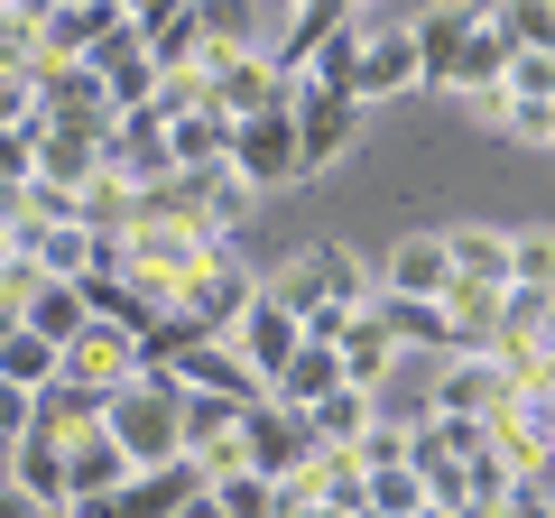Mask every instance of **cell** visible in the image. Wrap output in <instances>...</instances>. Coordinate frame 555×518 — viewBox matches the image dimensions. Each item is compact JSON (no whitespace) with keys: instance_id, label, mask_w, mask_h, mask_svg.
Returning a JSON list of instances; mask_svg holds the SVG:
<instances>
[{"instance_id":"cell-1","label":"cell","mask_w":555,"mask_h":518,"mask_svg":"<svg viewBox=\"0 0 555 518\" xmlns=\"http://www.w3.org/2000/svg\"><path fill=\"white\" fill-rule=\"evenodd\" d=\"M269 297L306 324V342H334V324H352L361 306L379 297V287H371V269H361L352 250H306L297 269H287V279L269 287Z\"/></svg>"},{"instance_id":"cell-2","label":"cell","mask_w":555,"mask_h":518,"mask_svg":"<svg viewBox=\"0 0 555 518\" xmlns=\"http://www.w3.org/2000/svg\"><path fill=\"white\" fill-rule=\"evenodd\" d=\"M177 379L167 371H139V379H120L112 399H102V436L120 444V463L130 472H158V463H177L185 444H177Z\"/></svg>"},{"instance_id":"cell-3","label":"cell","mask_w":555,"mask_h":518,"mask_svg":"<svg viewBox=\"0 0 555 518\" xmlns=\"http://www.w3.org/2000/svg\"><path fill=\"white\" fill-rule=\"evenodd\" d=\"M222 167H232V177L250 185V195H269V185L306 177V167H297V120H287V102H278V112L232 120V148H222Z\"/></svg>"},{"instance_id":"cell-4","label":"cell","mask_w":555,"mask_h":518,"mask_svg":"<svg viewBox=\"0 0 555 518\" xmlns=\"http://www.w3.org/2000/svg\"><path fill=\"white\" fill-rule=\"evenodd\" d=\"M232 444H241V472H259V481H287V472H306V454H315L306 417H297V407H278V399L241 407Z\"/></svg>"},{"instance_id":"cell-5","label":"cell","mask_w":555,"mask_h":518,"mask_svg":"<svg viewBox=\"0 0 555 518\" xmlns=\"http://www.w3.org/2000/svg\"><path fill=\"white\" fill-rule=\"evenodd\" d=\"M287 120H297V167H334L361 130V102L352 93H324V83H287Z\"/></svg>"},{"instance_id":"cell-6","label":"cell","mask_w":555,"mask_h":518,"mask_svg":"<svg viewBox=\"0 0 555 518\" xmlns=\"http://www.w3.org/2000/svg\"><path fill=\"white\" fill-rule=\"evenodd\" d=\"M500 407H518V379L500 352H444L436 371V417H500Z\"/></svg>"},{"instance_id":"cell-7","label":"cell","mask_w":555,"mask_h":518,"mask_svg":"<svg viewBox=\"0 0 555 518\" xmlns=\"http://www.w3.org/2000/svg\"><path fill=\"white\" fill-rule=\"evenodd\" d=\"M167 379H177V389H204V399H232V407H259V399H269V389H259V371H250L222 334H195L177 361H167Z\"/></svg>"},{"instance_id":"cell-8","label":"cell","mask_w":555,"mask_h":518,"mask_svg":"<svg viewBox=\"0 0 555 518\" xmlns=\"http://www.w3.org/2000/svg\"><path fill=\"white\" fill-rule=\"evenodd\" d=\"M139 371H149V361H139V342L120 334V324H102V315L56 352V379H75V389H102V399H112L120 379H139Z\"/></svg>"},{"instance_id":"cell-9","label":"cell","mask_w":555,"mask_h":518,"mask_svg":"<svg viewBox=\"0 0 555 518\" xmlns=\"http://www.w3.org/2000/svg\"><path fill=\"white\" fill-rule=\"evenodd\" d=\"M204 102H214L222 120L278 112V102H287V75H278L269 56H250V47H241V56H214V65H204Z\"/></svg>"},{"instance_id":"cell-10","label":"cell","mask_w":555,"mask_h":518,"mask_svg":"<svg viewBox=\"0 0 555 518\" xmlns=\"http://www.w3.org/2000/svg\"><path fill=\"white\" fill-rule=\"evenodd\" d=\"M222 342H232V352H241V361H250V371H259V389H269V379L287 371V352H297V342H306V324L287 315V306L269 297V287H259V297L241 306V324H232V334H222Z\"/></svg>"},{"instance_id":"cell-11","label":"cell","mask_w":555,"mask_h":518,"mask_svg":"<svg viewBox=\"0 0 555 518\" xmlns=\"http://www.w3.org/2000/svg\"><path fill=\"white\" fill-rule=\"evenodd\" d=\"M250 297H259V279H250V269H241V259L214 241V259H204L195 287H185V324H195V334H232Z\"/></svg>"},{"instance_id":"cell-12","label":"cell","mask_w":555,"mask_h":518,"mask_svg":"<svg viewBox=\"0 0 555 518\" xmlns=\"http://www.w3.org/2000/svg\"><path fill=\"white\" fill-rule=\"evenodd\" d=\"M481 10H491V0H436V10L408 28V47H416V83H444V75H454V56H463V38L481 28Z\"/></svg>"},{"instance_id":"cell-13","label":"cell","mask_w":555,"mask_h":518,"mask_svg":"<svg viewBox=\"0 0 555 518\" xmlns=\"http://www.w3.org/2000/svg\"><path fill=\"white\" fill-rule=\"evenodd\" d=\"M102 140L112 130H65V120H38V185H93L102 177Z\"/></svg>"},{"instance_id":"cell-14","label":"cell","mask_w":555,"mask_h":518,"mask_svg":"<svg viewBox=\"0 0 555 518\" xmlns=\"http://www.w3.org/2000/svg\"><path fill=\"white\" fill-rule=\"evenodd\" d=\"M408 83H416V47H408V28H361V56H352V102L408 93Z\"/></svg>"},{"instance_id":"cell-15","label":"cell","mask_w":555,"mask_h":518,"mask_svg":"<svg viewBox=\"0 0 555 518\" xmlns=\"http://www.w3.org/2000/svg\"><path fill=\"white\" fill-rule=\"evenodd\" d=\"M444 287H454V259H444V241H398V250H389V269H379V297L444 306Z\"/></svg>"},{"instance_id":"cell-16","label":"cell","mask_w":555,"mask_h":518,"mask_svg":"<svg viewBox=\"0 0 555 518\" xmlns=\"http://www.w3.org/2000/svg\"><path fill=\"white\" fill-rule=\"evenodd\" d=\"M334 361H343V389H361V399H371L379 379L398 371V342L379 334L371 315H352V324H334Z\"/></svg>"},{"instance_id":"cell-17","label":"cell","mask_w":555,"mask_h":518,"mask_svg":"<svg viewBox=\"0 0 555 518\" xmlns=\"http://www.w3.org/2000/svg\"><path fill=\"white\" fill-rule=\"evenodd\" d=\"M334 389H343V361H334V342H297V352H287V371L269 379V399H278V407H297V417H306L315 399H334Z\"/></svg>"},{"instance_id":"cell-18","label":"cell","mask_w":555,"mask_h":518,"mask_svg":"<svg viewBox=\"0 0 555 518\" xmlns=\"http://www.w3.org/2000/svg\"><path fill=\"white\" fill-rule=\"evenodd\" d=\"M10 491H28L38 509H65V444L28 426V436L10 444Z\"/></svg>"},{"instance_id":"cell-19","label":"cell","mask_w":555,"mask_h":518,"mask_svg":"<svg viewBox=\"0 0 555 518\" xmlns=\"http://www.w3.org/2000/svg\"><path fill=\"white\" fill-rule=\"evenodd\" d=\"M361 315H371L379 334L398 342V352H454V342H444V306H416V297H371Z\"/></svg>"},{"instance_id":"cell-20","label":"cell","mask_w":555,"mask_h":518,"mask_svg":"<svg viewBox=\"0 0 555 518\" xmlns=\"http://www.w3.org/2000/svg\"><path fill=\"white\" fill-rule=\"evenodd\" d=\"M120 481H130V463H120V444L102 436H83V444H65V509H75V500H102V491H120Z\"/></svg>"},{"instance_id":"cell-21","label":"cell","mask_w":555,"mask_h":518,"mask_svg":"<svg viewBox=\"0 0 555 518\" xmlns=\"http://www.w3.org/2000/svg\"><path fill=\"white\" fill-rule=\"evenodd\" d=\"M28 426H38V436H56V444H83V436L102 426V389L47 379V389H38V417H28Z\"/></svg>"},{"instance_id":"cell-22","label":"cell","mask_w":555,"mask_h":518,"mask_svg":"<svg viewBox=\"0 0 555 518\" xmlns=\"http://www.w3.org/2000/svg\"><path fill=\"white\" fill-rule=\"evenodd\" d=\"M20 324H28L38 342H56V352H65V342H75L93 315H83V287H75V279H38V297L20 306Z\"/></svg>"},{"instance_id":"cell-23","label":"cell","mask_w":555,"mask_h":518,"mask_svg":"<svg viewBox=\"0 0 555 518\" xmlns=\"http://www.w3.org/2000/svg\"><path fill=\"white\" fill-rule=\"evenodd\" d=\"M222 148H232V120H222L214 102H195V112L167 120V167H222Z\"/></svg>"},{"instance_id":"cell-24","label":"cell","mask_w":555,"mask_h":518,"mask_svg":"<svg viewBox=\"0 0 555 518\" xmlns=\"http://www.w3.org/2000/svg\"><path fill=\"white\" fill-rule=\"evenodd\" d=\"M185 10H195V28H204L214 56H241V47L259 56V0H185Z\"/></svg>"},{"instance_id":"cell-25","label":"cell","mask_w":555,"mask_h":518,"mask_svg":"<svg viewBox=\"0 0 555 518\" xmlns=\"http://www.w3.org/2000/svg\"><path fill=\"white\" fill-rule=\"evenodd\" d=\"M149 65H158V75H204V65H214V47H204V28H195V10H177V20H158L149 28Z\"/></svg>"},{"instance_id":"cell-26","label":"cell","mask_w":555,"mask_h":518,"mask_svg":"<svg viewBox=\"0 0 555 518\" xmlns=\"http://www.w3.org/2000/svg\"><path fill=\"white\" fill-rule=\"evenodd\" d=\"M444 259L473 287H509V232H444Z\"/></svg>"},{"instance_id":"cell-27","label":"cell","mask_w":555,"mask_h":518,"mask_svg":"<svg viewBox=\"0 0 555 518\" xmlns=\"http://www.w3.org/2000/svg\"><path fill=\"white\" fill-rule=\"evenodd\" d=\"M306 436L334 444V454H352V444L371 436V399H361V389H334V399H315V407H306Z\"/></svg>"},{"instance_id":"cell-28","label":"cell","mask_w":555,"mask_h":518,"mask_svg":"<svg viewBox=\"0 0 555 518\" xmlns=\"http://www.w3.org/2000/svg\"><path fill=\"white\" fill-rule=\"evenodd\" d=\"M361 518H426V491H416L408 463H379V472L361 481Z\"/></svg>"},{"instance_id":"cell-29","label":"cell","mask_w":555,"mask_h":518,"mask_svg":"<svg viewBox=\"0 0 555 518\" xmlns=\"http://www.w3.org/2000/svg\"><path fill=\"white\" fill-rule=\"evenodd\" d=\"M0 379H10V389H47V379H56V342H38L28 324H10V334H0Z\"/></svg>"},{"instance_id":"cell-30","label":"cell","mask_w":555,"mask_h":518,"mask_svg":"<svg viewBox=\"0 0 555 518\" xmlns=\"http://www.w3.org/2000/svg\"><path fill=\"white\" fill-rule=\"evenodd\" d=\"M509 287H555V232H518L509 241Z\"/></svg>"},{"instance_id":"cell-31","label":"cell","mask_w":555,"mask_h":518,"mask_svg":"<svg viewBox=\"0 0 555 518\" xmlns=\"http://www.w3.org/2000/svg\"><path fill=\"white\" fill-rule=\"evenodd\" d=\"M28 65H38V20L0 10V75H28Z\"/></svg>"},{"instance_id":"cell-32","label":"cell","mask_w":555,"mask_h":518,"mask_svg":"<svg viewBox=\"0 0 555 518\" xmlns=\"http://www.w3.org/2000/svg\"><path fill=\"white\" fill-rule=\"evenodd\" d=\"M214 500H222V518H278V509H269V481H259V472H222Z\"/></svg>"},{"instance_id":"cell-33","label":"cell","mask_w":555,"mask_h":518,"mask_svg":"<svg viewBox=\"0 0 555 518\" xmlns=\"http://www.w3.org/2000/svg\"><path fill=\"white\" fill-rule=\"evenodd\" d=\"M500 93H509V102H555V56H509Z\"/></svg>"},{"instance_id":"cell-34","label":"cell","mask_w":555,"mask_h":518,"mask_svg":"<svg viewBox=\"0 0 555 518\" xmlns=\"http://www.w3.org/2000/svg\"><path fill=\"white\" fill-rule=\"evenodd\" d=\"M500 130H509V140L555 148V102H509V93H500Z\"/></svg>"},{"instance_id":"cell-35","label":"cell","mask_w":555,"mask_h":518,"mask_svg":"<svg viewBox=\"0 0 555 518\" xmlns=\"http://www.w3.org/2000/svg\"><path fill=\"white\" fill-rule=\"evenodd\" d=\"M38 177V130H0V185Z\"/></svg>"},{"instance_id":"cell-36","label":"cell","mask_w":555,"mask_h":518,"mask_svg":"<svg viewBox=\"0 0 555 518\" xmlns=\"http://www.w3.org/2000/svg\"><path fill=\"white\" fill-rule=\"evenodd\" d=\"M28 417H38V389H10V379H0V444H20Z\"/></svg>"},{"instance_id":"cell-37","label":"cell","mask_w":555,"mask_h":518,"mask_svg":"<svg viewBox=\"0 0 555 518\" xmlns=\"http://www.w3.org/2000/svg\"><path fill=\"white\" fill-rule=\"evenodd\" d=\"M177 10H185V0H112V20H120V28H139V38H149L158 20H177Z\"/></svg>"},{"instance_id":"cell-38","label":"cell","mask_w":555,"mask_h":518,"mask_svg":"<svg viewBox=\"0 0 555 518\" xmlns=\"http://www.w3.org/2000/svg\"><path fill=\"white\" fill-rule=\"evenodd\" d=\"M0 518H65V509H38L28 491H10V481H0Z\"/></svg>"},{"instance_id":"cell-39","label":"cell","mask_w":555,"mask_h":518,"mask_svg":"<svg viewBox=\"0 0 555 518\" xmlns=\"http://www.w3.org/2000/svg\"><path fill=\"white\" fill-rule=\"evenodd\" d=\"M167 518H222V500H214V481H204V491H185V500H177V509H167Z\"/></svg>"},{"instance_id":"cell-40","label":"cell","mask_w":555,"mask_h":518,"mask_svg":"<svg viewBox=\"0 0 555 518\" xmlns=\"http://www.w3.org/2000/svg\"><path fill=\"white\" fill-rule=\"evenodd\" d=\"M10 10H28V20H47V10H56V0H10Z\"/></svg>"},{"instance_id":"cell-41","label":"cell","mask_w":555,"mask_h":518,"mask_svg":"<svg viewBox=\"0 0 555 518\" xmlns=\"http://www.w3.org/2000/svg\"><path fill=\"white\" fill-rule=\"evenodd\" d=\"M334 10H343V20H352V10H361V0H334Z\"/></svg>"},{"instance_id":"cell-42","label":"cell","mask_w":555,"mask_h":518,"mask_svg":"<svg viewBox=\"0 0 555 518\" xmlns=\"http://www.w3.org/2000/svg\"><path fill=\"white\" fill-rule=\"evenodd\" d=\"M546 20H555V0H546Z\"/></svg>"},{"instance_id":"cell-43","label":"cell","mask_w":555,"mask_h":518,"mask_svg":"<svg viewBox=\"0 0 555 518\" xmlns=\"http://www.w3.org/2000/svg\"><path fill=\"white\" fill-rule=\"evenodd\" d=\"M426 518H444V509H426Z\"/></svg>"},{"instance_id":"cell-44","label":"cell","mask_w":555,"mask_h":518,"mask_svg":"<svg viewBox=\"0 0 555 518\" xmlns=\"http://www.w3.org/2000/svg\"><path fill=\"white\" fill-rule=\"evenodd\" d=\"M0 10H10V0H0Z\"/></svg>"},{"instance_id":"cell-45","label":"cell","mask_w":555,"mask_h":518,"mask_svg":"<svg viewBox=\"0 0 555 518\" xmlns=\"http://www.w3.org/2000/svg\"><path fill=\"white\" fill-rule=\"evenodd\" d=\"M287 10H297V0H287Z\"/></svg>"}]
</instances>
